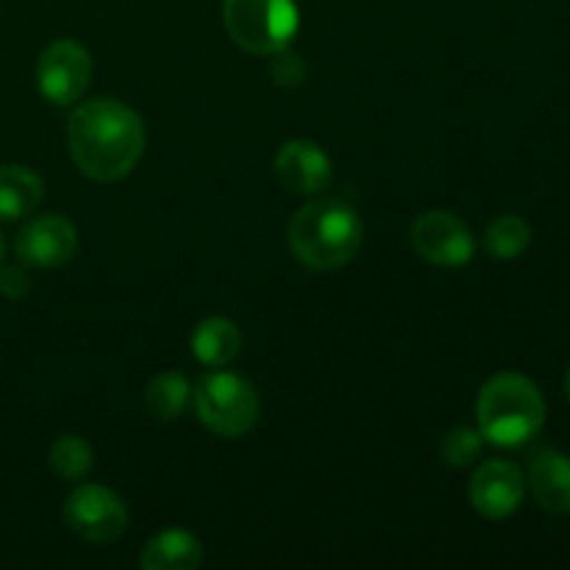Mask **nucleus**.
Instances as JSON below:
<instances>
[{"instance_id": "obj_23", "label": "nucleus", "mask_w": 570, "mask_h": 570, "mask_svg": "<svg viewBox=\"0 0 570 570\" xmlns=\"http://www.w3.org/2000/svg\"><path fill=\"white\" fill-rule=\"evenodd\" d=\"M0 265H3V237H0Z\"/></svg>"}, {"instance_id": "obj_19", "label": "nucleus", "mask_w": 570, "mask_h": 570, "mask_svg": "<svg viewBox=\"0 0 570 570\" xmlns=\"http://www.w3.org/2000/svg\"><path fill=\"white\" fill-rule=\"evenodd\" d=\"M484 451V438L479 429L471 426H454L440 443V456L449 468H456V471H465V468L476 465L482 460Z\"/></svg>"}, {"instance_id": "obj_11", "label": "nucleus", "mask_w": 570, "mask_h": 570, "mask_svg": "<svg viewBox=\"0 0 570 570\" xmlns=\"http://www.w3.org/2000/svg\"><path fill=\"white\" fill-rule=\"evenodd\" d=\"M276 178L295 195H317L332 184V159L309 139H289L273 161Z\"/></svg>"}, {"instance_id": "obj_14", "label": "nucleus", "mask_w": 570, "mask_h": 570, "mask_svg": "<svg viewBox=\"0 0 570 570\" xmlns=\"http://www.w3.org/2000/svg\"><path fill=\"white\" fill-rule=\"evenodd\" d=\"M45 181L26 165L0 167V220L14 223L42 204Z\"/></svg>"}, {"instance_id": "obj_22", "label": "nucleus", "mask_w": 570, "mask_h": 570, "mask_svg": "<svg viewBox=\"0 0 570 570\" xmlns=\"http://www.w3.org/2000/svg\"><path fill=\"white\" fill-rule=\"evenodd\" d=\"M566 399H568V404H570V365H568V373H566Z\"/></svg>"}, {"instance_id": "obj_8", "label": "nucleus", "mask_w": 570, "mask_h": 570, "mask_svg": "<svg viewBox=\"0 0 570 570\" xmlns=\"http://www.w3.org/2000/svg\"><path fill=\"white\" fill-rule=\"evenodd\" d=\"M92 59L76 39H56L37 59V89L48 104L72 106L89 87Z\"/></svg>"}, {"instance_id": "obj_10", "label": "nucleus", "mask_w": 570, "mask_h": 570, "mask_svg": "<svg viewBox=\"0 0 570 570\" xmlns=\"http://www.w3.org/2000/svg\"><path fill=\"white\" fill-rule=\"evenodd\" d=\"M78 250V232L65 215H42L28 220L14 237V254L26 267L56 271L70 265Z\"/></svg>"}, {"instance_id": "obj_18", "label": "nucleus", "mask_w": 570, "mask_h": 570, "mask_svg": "<svg viewBox=\"0 0 570 570\" xmlns=\"http://www.w3.org/2000/svg\"><path fill=\"white\" fill-rule=\"evenodd\" d=\"M48 460L56 476L65 479V482H81L95 465L92 445L83 438H78V434H61V438L50 445Z\"/></svg>"}, {"instance_id": "obj_7", "label": "nucleus", "mask_w": 570, "mask_h": 570, "mask_svg": "<svg viewBox=\"0 0 570 570\" xmlns=\"http://www.w3.org/2000/svg\"><path fill=\"white\" fill-rule=\"evenodd\" d=\"M410 245L434 267H465L476 254V239L468 223L454 212H423L410 226Z\"/></svg>"}, {"instance_id": "obj_5", "label": "nucleus", "mask_w": 570, "mask_h": 570, "mask_svg": "<svg viewBox=\"0 0 570 570\" xmlns=\"http://www.w3.org/2000/svg\"><path fill=\"white\" fill-rule=\"evenodd\" d=\"M193 404L200 423L217 438H243L259 421V395L254 384L234 373H206L193 390Z\"/></svg>"}, {"instance_id": "obj_2", "label": "nucleus", "mask_w": 570, "mask_h": 570, "mask_svg": "<svg viewBox=\"0 0 570 570\" xmlns=\"http://www.w3.org/2000/svg\"><path fill=\"white\" fill-rule=\"evenodd\" d=\"M360 215L348 204L334 198H317L301 206L289 220V250L309 271H337L362 248Z\"/></svg>"}, {"instance_id": "obj_17", "label": "nucleus", "mask_w": 570, "mask_h": 570, "mask_svg": "<svg viewBox=\"0 0 570 570\" xmlns=\"http://www.w3.org/2000/svg\"><path fill=\"white\" fill-rule=\"evenodd\" d=\"M484 245L495 259H518L532 245V226L518 215H499L484 232Z\"/></svg>"}, {"instance_id": "obj_12", "label": "nucleus", "mask_w": 570, "mask_h": 570, "mask_svg": "<svg viewBox=\"0 0 570 570\" xmlns=\"http://www.w3.org/2000/svg\"><path fill=\"white\" fill-rule=\"evenodd\" d=\"M527 488L532 490L540 510L551 515H570V456L543 449L529 462Z\"/></svg>"}, {"instance_id": "obj_1", "label": "nucleus", "mask_w": 570, "mask_h": 570, "mask_svg": "<svg viewBox=\"0 0 570 570\" xmlns=\"http://www.w3.org/2000/svg\"><path fill=\"white\" fill-rule=\"evenodd\" d=\"M145 122L117 98H95L78 106L67 120V145L78 170L98 184L126 178L142 159Z\"/></svg>"}, {"instance_id": "obj_4", "label": "nucleus", "mask_w": 570, "mask_h": 570, "mask_svg": "<svg viewBox=\"0 0 570 570\" xmlns=\"http://www.w3.org/2000/svg\"><path fill=\"white\" fill-rule=\"evenodd\" d=\"M223 22L245 53L273 56L293 45L301 17L295 0H223Z\"/></svg>"}, {"instance_id": "obj_13", "label": "nucleus", "mask_w": 570, "mask_h": 570, "mask_svg": "<svg viewBox=\"0 0 570 570\" xmlns=\"http://www.w3.org/2000/svg\"><path fill=\"white\" fill-rule=\"evenodd\" d=\"M204 562L198 538L184 529H165L145 543L139 566L145 570H195Z\"/></svg>"}, {"instance_id": "obj_16", "label": "nucleus", "mask_w": 570, "mask_h": 570, "mask_svg": "<svg viewBox=\"0 0 570 570\" xmlns=\"http://www.w3.org/2000/svg\"><path fill=\"white\" fill-rule=\"evenodd\" d=\"M189 401H193V384H189L187 376H181L176 371L159 373L148 384V390H145V406L159 421H176V417H181Z\"/></svg>"}, {"instance_id": "obj_6", "label": "nucleus", "mask_w": 570, "mask_h": 570, "mask_svg": "<svg viewBox=\"0 0 570 570\" xmlns=\"http://www.w3.org/2000/svg\"><path fill=\"white\" fill-rule=\"evenodd\" d=\"M65 523L87 543H115L128 527V507L104 484H81L67 495Z\"/></svg>"}, {"instance_id": "obj_15", "label": "nucleus", "mask_w": 570, "mask_h": 570, "mask_svg": "<svg viewBox=\"0 0 570 570\" xmlns=\"http://www.w3.org/2000/svg\"><path fill=\"white\" fill-rule=\"evenodd\" d=\"M189 345H193L195 360L204 362L206 367H226L237 360L243 348V334L237 323L228 317H206L195 326Z\"/></svg>"}, {"instance_id": "obj_9", "label": "nucleus", "mask_w": 570, "mask_h": 570, "mask_svg": "<svg viewBox=\"0 0 570 570\" xmlns=\"http://www.w3.org/2000/svg\"><path fill=\"white\" fill-rule=\"evenodd\" d=\"M473 510L488 521H504L521 510L527 499V476L510 460H488L476 468L468 484Z\"/></svg>"}, {"instance_id": "obj_21", "label": "nucleus", "mask_w": 570, "mask_h": 570, "mask_svg": "<svg viewBox=\"0 0 570 570\" xmlns=\"http://www.w3.org/2000/svg\"><path fill=\"white\" fill-rule=\"evenodd\" d=\"M31 293V278L22 267L0 265V295L9 301H22Z\"/></svg>"}, {"instance_id": "obj_3", "label": "nucleus", "mask_w": 570, "mask_h": 570, "mask_svg": "<svg viewBox=\"0 0 570 570\" xmlns=\"http://www.w3.org/2000/svg\"><path fill=\"white\" fill-rule=\"evenodd\" d=\"M479 432L488 443L518 449L538 438L546 423V399L538 384L523 373H495L479 390Z\"/></svg>"}, {"instance_id": "obj_20", "label": "nucleus", "mask_w": 570, "mask_h": 570, "mask_svg": "<svg viewBox=\"0 0 570 570\" xmlns=\"http://www.w3.org/2000/svg\"><path fill=\"white\" fill-rule=\"evenodd\" d=\"M271 76L278 87H298L306 76V65L289 48L271 56Z\"/></svg>"}]
</instances>
